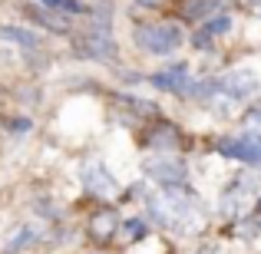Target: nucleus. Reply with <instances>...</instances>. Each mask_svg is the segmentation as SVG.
I'll return each mask as SVG.
<instances>
[{"label":"nucleus","instance_id":"f257e3e1","mask_svg":"<svg viewBox=\"0 0 261 254\" xmlns=\"http://www.w3.org/2000/svg\"><path fill=\"white\" fill-rule=\"evenodd\" d=\"M136 43L149 53H172L182 43V30L175 23H152V26H139L136 30Z\"/></svg>","mask_w":261,"mask_h":254},{"label":"nucleus","instance_id":"f8f14e48","mask_svg":"<svg viewBox=\"0 0 261 254\" xmlns=\"http://www.w3.org/2000/svg\"><path fill=\"white\" fill-rule=\"evenodd\" d=\"M228 26H231L228 17H218V20H212V23H208V30H205V33H225Z\"/></svg>","mask_w":261,"mask_h":254},{"label":"nucleus","instance_id":"39448f33","mask_svg":"<svg viewBox=\"0 0 261 254\" xmlns=\"http://www.w3.org/2000/svg\"><path fill=\"white\" fill-rule=\"evenodd\" d=\"M149 172H152L159 182H169V185H175V182H182V178H185V168L178 165V162H169V159L152 162V165H149Z\"/></svg>","mask_w":261,"mask_h":254},{"label":"nucleus","instance_id":"6e6552de","mask_svg":"<svg viewBox=\"0 0 261 254\" xmlns=\"http://www.w3.org/2000/svg\"><path fill=\"white\" fill-rule=\"evenodd\" d=\"M83 46H86L89 53H99V57H106V53H113V43H109V37H106V33H89Z\"/></svg>","mask_w":261,"mask_h":254},{"label":"nucleus","instance_id":"4468645a","mask_svg":"<svg viewBox=\"0 0 261 254\" xmlns=\"http://www.w3.org/2000/svg\"><path fill=\"white\" fill-rule=\"evenodd\" d=\"M248 126H251V132H255V135H258V139H261V109H258V112H251V119H248Z\"/></svg>","mask_w":261,"mask_h":254},{"label":"nucleus","instance_id":"9d476101","mask_svg":"<svg viewBox=\"0 0 261 254\" xmlns=\"http://www.w3.org/2000/svg\"><path fill=\"white\" fill-rule=\"evenodd\" d=\"M30 13H33V20H40V23H43V26H50V30H60V33L66 30V20L50 17V10H40V7H33Z\"/></svg>","mask_w":261,"mask_h":254},{"label":"nucleus","instance_id":"20e7f679","mask_svg":"<svg viewBox=\"0 0 261 254\" xmlns=\"http://www.w3.org/2000/svg\"><path fill=\"white\" fill-rule=\"evenodd\" d=\"M222 89H225V96H248V93H255L258 89V76H255V70H248V66H238V70H231L228 76L222 79Z\"/></svg>","mask_w":261,"mask_h":254},{"label":"nucleus","instance_id":"f03ea898","mask_svg":"<svg viewBox=\"0 0 261 254\" xmlns=\"http://www.w3.org/2000/svg\"><path fill=\"white\" fill-rule=\"evenodd\" d=\"M83 185L93 191V195H99V198H113L116 188H119V185H116V178L109 175L99 162H86V165H83Z\"/></svg>","mask_w":261,"mask_h":254},{"label":"nucleus","instance_id":"1a4fd4ad","mask_svg":"<svg viewBox=\"0 0 261 254\" xmlns=\"http://www.w3.org/2000/svg\"><path fill=\"white\" fill-rule=\"evenodd\" d=\"M40 4H46L50 10H57V13H86L80 0H40Z\"/></svg>","mask_w":261,"mask_h":254},{"label":"nucleus","instance_id":"9b49d317","mask_svg":"<svg viewBox=\"0 0 261 254\" xmlns=\"http://www.w3.org/2000/svg\"><path fill=\"white\" fill-rule=\"evenodd\" d=\"M113 224H116L113 215H99V218H96V235H106V231H113Z\"/></svg>","mask_w":261,"mask_h":254},{"label":"nucleus","instance_id":"7ed1b4c3","mask_svg":"<svg viewBox=\"0 0 261 254\" xmlns=\"http://www.w3.org/2000/svg\"><path fill=\"white\" fill-rule=\"evenodd\" d=\"M222 152L231 155V159L261 165V139H258V135H251V139H225L222 142Z\"/></svg>","mask_w":261,"mask_h":254},{"label":"nucleus","instance_id":"2eb2a0df","mask_svg":"<svg viewBox=\"0 0 261 254\" xmlns=\"http://www.w3.org/2000/svg\"><path fill=\"white\" fill-rule=\"evenodd\" d=\"M142 4H155V0H142Z\"/></svg>","mask_w":261,"mask_h":254},{"label":"nucleus","instance_id":"0eeeda50","mask_svg":"<svg viewBox=\"0 0 261 254\" xmlns=\"http://www.w3.org/2000/svg\"><path fill=\"white\" fill-rule=\"evenodd\" d=\"M0 40H10V43L20 46H37V33L20 30V26H0Z\"/></svg>","mask_w":261,"mask_h":254},{"label":"nucleus","instance_id":"423d86ee","mask_svg":"<svg viewBox=\"0 0 261 254\" xmlns=\"http://www.w3.org/2000/svg\"><path fill=\"white\" fill-rule=\"evenodd\" d=\"M185 79H189V70L178 63V66H169L166 73H159L152 83H155V86H162V89H172V93H175V89H185Z\"/></svg>","mask_w":261,"mask_h":254},{"label":"nucleus","instance_id":"ddd939ff","mask_svg":"<svg viewBox=\"0 0 261 254\" xmlns=\"http://www.w3.org/2000/svg\"><path fill=\"white\" fill-rule=\"evenodd\" d=\"M142 235H146L142 221H126V238H142Z\"/></svg>","mask_w":261,"mask_h":254}]
</instances>
